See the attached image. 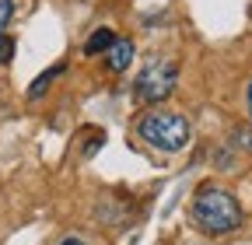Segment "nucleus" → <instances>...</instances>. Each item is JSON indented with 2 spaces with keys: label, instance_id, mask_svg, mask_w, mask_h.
<instances>
[{
  "label": "nucleus",
  "instance_id": "obj_1",
  "mask_svg": "<svg viewBox=\"0 0 252 245\" xmlns=\"http://www.w3.org/2000/svg\"><path fill=\"white\" fill-rule=\"evenodd\" d=\"M193 221L207 235H228L242 224V207L228 189L207 186L193 196Z\"/></svg>",
  "mask_w": 252,
  "mask_h": 245
},
{
  "label": "nucleus",
  "instance_id": "obj_2",
  "mask_svg": "<svg viewBox=\"0 0 252 245\" xmlns=\"http://www.w3.org/2000/svg\"><path fill=\"white\" fill-rule=\"evenodd\" d=\"M137 130L144 137V144L158 147V151H182L189 144V119L179 112H147L137 119Z\"/></svg>",
  "mask_w": 252,
  "mask_h": 245
},
{
  "label": "nucleus",
  "instance_id": "obj_3",
  "mask_svg": "<svg viewBox=\"0 0 252 245\" xmlns=\"http://www.w3.org/2000/svg\"><path fill=\"white\" fill-rule=\"evenodd\" d=\"M175 81H179V67L172 63V60H151V63L137 74L133 91H137L140 102L158 105V102H165L172 91H175Z\"/></svg>",
  "mask_w": 252,
  "mask_h": 245
},
{
  "label": "nucleus",
  "instance_id": "obj_4",
  "mask_svg": "<svg viewBox=\"0 0 252 245\" xmlns=\"http://www.w3.org/2000/svg\"><path fill=\"white\" fill-rule=\"evenodd\" d=\"M130 63H133V42L123 39V35H116V42L109 46V67L112 70H126Z\"/></svg>",
  "mask_w": 252,
  "mask_h": 245
},
{
  "label": "nucleus",
  "instance_id": "obj_5",
  "mask_svg": "<svg viewBox=\"0 0 252 245\" xmlns=\"http://www.w3.org/2000/svg\"><path fill=\"white\" fill-rule=\"evenodd\" d=\"M60 74H63V63H53L49 70H42L35 81L28 84V98H42V95H46V88H49V84H53Z\"/></svg>",
  "mask_w": 252,
  "mask_h": 245
},
{
  "label": "nucleus",
  "instance_id": "obj_6",
  "mask_svg": "<svg viewBox=\"0 0 252 245\" xmlns=\"http://www.w3.org/2000/svg\"><path fill=\"white\" fill-rule=\"evenodd\" d=\"M112 42H116V32H112V28H98V32L84 42V56H98V53H105Z\"/></svg>",
  "mask_w": 252,
  "mask_h": 245
},
{
  "label": "nucleus",
  "instance_id": "obj_7",
  "mask_svg": "<svg viewBox=\"0 0 252 245\" xmlns=\"http://www.w3.org/2000/svg\"><path fill=\"white\" fill-rule=\"evenodd\" d=\"M11 56H14V39L0 35V67H4V63H11Z\"/></svg>",
  "mask_w": 252,
  "mask_h": 245
},
{
  "label": "nucleus",
  "instance_id": "obj_8",
  "mask_svg": "<svg viewBox=\"0 0 252 245\" xmlns=\"http://www.w3.org/2000/svg\"><path fill=\"white\" fill-rule=\"evenodd\" d=\"M11 14H14V4H11V0H0V32H4V28H7Z\"/></svg>",
  "mask_w": 252,
  "mask_h": 245
},
{
  "label": "nucleus",
  "instance_id": "obj_9",
  "mask_svg": "<svg viewBox=\"0 0 252 245\" xmlns=\"http://www.w3.org/2000/svg\"><path fill=\"white\" fill-rule=\"evenodd\" d=\"M60 245H84V242H81V238H63Z\"/></svg>",
  "mask_w": 252,
  "mask_h": 245
},
{
  "label": "nucleus",
  "instance_id": "obj_10",
  "mask_svg": "<svg viewBox=\"0 0 252 245\" xmlns=\"http://www.w3.org/2000/svg\"><path fill=\"white\" fill-rule=\"evenodd\" d=\"M249 112H252V81H249Z\"/></svg>",
  "mask_w": 252,
  "mask_h": 245
}]
</instances>
